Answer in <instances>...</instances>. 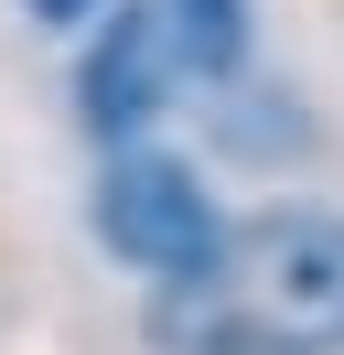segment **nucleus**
<instances>
[{"label":"nucleus","mask_w":344,"mask_h":355,"mask_svg":"<svg viewBox=\"0 0 344 355\" xmlns=\"http://www.w3.org/2000/svg\"><path fill=\"white\" fill-rule=\"evenodd\" d=\"M140 355H344V205L269 194L183 280L140 291Z\"/></svg>","instance_id":"1"},{"label":"nucleus","mask_w":344,"mask_h":355,"mask_svg":"<svg viewBox=\"0 0 344 355\" xmlns=\"http://www.w3.org/2000/svg\"><path fill=\"white\" fill-rule=\"evenodd\" d=\"M86 226H97V248L140 291H162V280H183V269L226 237V205H215V183L194 173L172 140H129V151H97Z\"/></svg>","instance_id":"2"},{"label":"nucleus","mask_w":344,"mask_h":355,"mask_svg":"<svg viewBox=\"0 0 344 355\" xmlns=\"http://www.w3.org/2000/svg\"><path fill=\"white\" fill-rule=\"evenodd\" d=\"M194 65L183 44H172L162 0H108L97 22H86L76 65H64V108H76V130L97 140V151H129V140H172V119H183Z\"/></svg>","instance_id":"3"},{"label":"nucleus","mask_w":344,"mask_h":355,"mask_svg":"<svg viewBox=\"0 0 344 355\" xmlns=\"http://www.w3.org/2000/svg\"><path fill=\"white\" fill-rule=\"evenodd\" d=\"M162 22H172V44H183L205 97H226L258 54V0H162Z\"/></svg>","instance_id":"4"},{"label":"nucleus","mask_w":344,"mask_h":355,"mask_svg":"<svg viewBox=\"0 0 344 355\" xmlns=\"http://www.w3.org/2000/svg\"><path fill=\"white\" fill-rule=\"evenodd\" d=\"M22 11H33L43 33H86V22H97V11H108V0H22Z\"/></svg>","instance_id":"5"}]
</instances>
